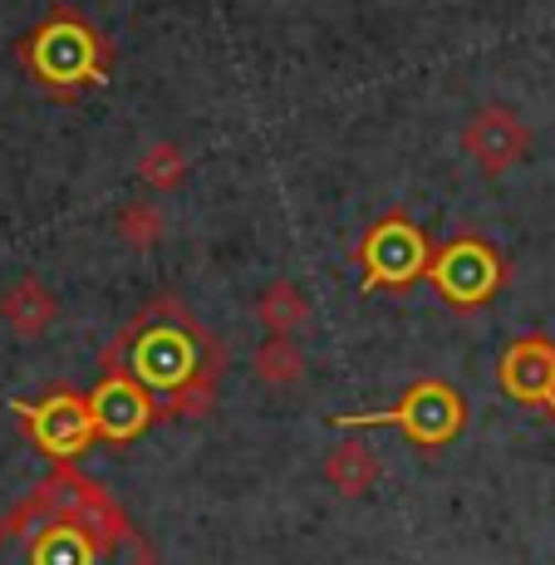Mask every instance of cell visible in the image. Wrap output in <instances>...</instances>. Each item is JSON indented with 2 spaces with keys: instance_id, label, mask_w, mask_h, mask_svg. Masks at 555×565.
I'll return each mask as SVG.
<instances>
[{
  "instance_id": "cell-1",
  "label": "cell",
  "mask_w": 555,
  "mask_h": 565,
  "mask_svg": "<svg viewBox=\"0 0 555 565\" xmlns=\"http://www.w3.org/2000/svg\"><path fill=\"white\" fill-rule=\"evenodd\" d=\"M104 369H124L158 404V418H202L222 379V344L182 300H148L124 330L108 340Z\"/></svg>"
},
{
  "instance_id": "cell-2",
  "label": "cell",
  "mask_w": 555,
  "mask_h": 565,
  "mask_svg": "<svg viewBox=\"0 0 555 565\" xmlns=\"http://www.w3.org/2000/svg\"><path fill=\"white\" fill-rule=\"evenodd\" d=\"M20 64L40 84V94H50V99H79V94L108 84V40L74 6H54L20 40Z\"/></svg>"
},
{
  "instance_id": "cell-3",
  "label": "cell",
  "mask_w": 555,
  "mask_h": 565,
  "mask_svg": "<svg viewBox=\"0 0 555 565\" xmlns=\"http://www.w3.org/2000/svg\"><path fill=\"white\" fill-rule=\"evenodd\" d=\"M340 428H398L413 448H448L457 433L467 428V404L448 379H418L404 388L394 408L378 413H340Z\"/></svg>"
},
{
  "instance_id": "cell-4",
  "label": "cell",
  "mask_w": 555,
  "mask_h": 565,
  "mask_svg": "<svg viewBox=\"0 0 555 565\" xmlns=\"http://www.w3.org/2000/svg\"><path fill=\"white\" fill-rule=\"evenodd\" d=\"M433 252L438 246L428 242V232L408 212H384L354 246L359 276H364L359 290L364 296H374V290H413L418 280H428Z\"/></svg>"
},
{
  "instance_id": "cell-5",
  "label": "cell",
  "mask_w": 555,
  "mask_h": 565,
  "mask_svg": "<svg viewBox=\"0 0 555 565\" xmlns=\"http://www.w3.org/2000/svg\"><path fill=\"white\" fill-rule=\"evenodd\" d=\"M506 276H511L506 256L497 252L487 236H472V232L442 242L438 252H433V270H428L433 290H438V296L448 300L452 310H482V306H492V300L502 296Z\"/></svg>"
},
{
  "instance_id": "cell-6",
  "label": "cell",
  "mask_w": 555,
  "mask_h": 565,
  "mask_svg": "<svg viewBox=\"0 0 555 565\" xmlns=\"http://www.w3.org/2000/svg\"><path fill=\"white\" fill-rule=\"evenodd\" d=\"M10 408H15V418L25 423V438L54 462H74L84 448H94V438H99L89 394H79V388L60 384L40 398H15Z\"/></svg>"
},
{
  "instance_id": "cell-7",
  "label": "cell",
  "mask_w": 555,
  "mask_h": 565,
  "mask_svg": "<svg viewBox=\"0 0 555 565\" xmlns=\"http://www.w3.org/2000/svg\"><path fill=\"white\" fill-rule=\"evenodd\" d=\"M497 379H502V394L511 404L555 423V340L551 334L531 330L521 340H511L502 350V364H497Z\"/></svg>"
},
{
  "instance_id": "cell-8",
  "label": "cell",
  "mask_w": 555,
  "mask_h": 565,
  "mask_svg": "<svg viewBox=\"0 0 555 565\" xmlns=\"http://www.w3.org/2000/svg\"><path fill=\"white\" fill-rule=\"evenodd\" d=\"M89 408H94V428H99L104 443L124 448V443L143 438V433L158 423V404L143 394V384L124 374V369H104L99 388L89 394Z\"/></svg>"
},
{
  "instance_id": "cell-9",
  "label": "cell",
  "mask_w": 555,
  "mask_h": 565,
  "mask_svg": "<svg viewBox=\"0 0 555 565\" xmlns=\"http://www.w3.org/2000/svg\"><path fill=\"white\" fill-rule=\"evenodd\" d=\"M462 148L477 158V168H482L487 178H497V172H506L511 162L526 158L531 134H526V124H521V118L511 114V108L487 104V108H477V114L467 118V128H462Z\"/></svg>"
},
{
  "instance_id": "cell-10",
  "label": "cell",
  "mask_w": 555,
  "mask_h": 565,
  "mask_svg": "<svg viewBox=\"0 0 555 565\" xmlns=\"http://www.w3.org/2000/svg\"><path fill=\"white\" fill-rule=\"evenodd\" d=\"M54 315H60V300H54L50 286H45V280H35V276L15 280V286L0 296V320H6L15 334H25V340L45 334L54 324Z\"/></svg>"
},
{
  "instance_id": "cell-11",
  "label": "cell",
  "mask_w": 555,
  "mask_h": 565,
  "mask_svg": "<svg viewBox=\"0 0 555 565\" xmlns=\"http://www.w3.org/2000/svg\"><path fill=\"white\" fill-rule=\"evenodd\" d=\"M324 477L334 482V492H344V497H364L369 487L378 482V462H374V452H369L364 443H344V448L334 452L330 462H324Z\"/></svg>"
},
{
  "instance_id": "cell-12",
  "label": "cell",
  "mask_w": 555,
  "mask_h": 565,
  "mask_svg": "<svg viewBox=\"0 0 555 565\" xmlns=\"http://www.w3.org/2000/svg\"><path fill=\"white\" fill-rule=\"evenodd\" d=\"M260 324H266L270 334H296L305 324V300L290 280L266 286V296H260Z\"/></svg>"
},
{
  "instance_id": "cell-13",
  "label": "cell",
  "mask_w": 555,
  "mask_h": 565,
  "mask_svg": "<svg viewBox=\"0 0 555 565\" xmlns=\"http://www.w3.org/2000/svg\"><path fill=\"white\" fill-rule=\"evenodd\" d=\"M256 374L266 379V384H296V379L305 374V360H300L296 344H290V334H270V340L260 344Z\"/></svg>"
},
{
  "instance_id": "cell-14",
  "label": "cell",
  "mask_w": 555,
  "mask_h": 565,
  "mask_svg": "<svg viewBox=\"0 0 555 565\" xmlns=\"http://www.w3.org/2000/svg\"><path fill=\"white\" fill-rule=\"evenodd\" d=\"M118 236H124L134 252H148V246H158V236H162V216H158V206H148V202H128L124 212H118Z\"/></svg>"
},
{
  "instance_id": "cell-15",
  "label": "cell",
  "mask_w": 555,
  "mask_h": 565,
  "mask_svg": "<svg viewBox=\"0 0 555 565\" xmlns=\"http://www.w3.org/2000/svg\"><path fill=\"white\" fill-rule=\"evenodd\" d=\"M138 172H143V182H152V188H178L182 172H188V158H182L172 143H158V148L143 153Z\"/></svg>"
}]
</instances>
